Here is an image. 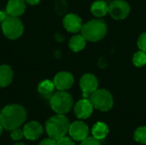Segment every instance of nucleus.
<instances>
[{
    "label": "nucleus",
    "instance_id": "f257e3e1",
    "mask_svg": "<svg viewBox=\"0 0 146 145\" xmlns=\"http://www.w3.org/2000/svg\"><path fill=\"white\" fill-rule=\"evenodd\" d=\"M27 120V111L20 104H9L0 112V122L6 130L19 128Z\"/></svg>",
    "mask_w": 146,
    "mask_h": 145
},
{
    "label": "nucleus",
    "instance_id": "f03ea898",
    "mask_svg": "<svg viewBox=\"0 0 146 145\" xmlns=\"http://www.w3.org/2000/svg\"><path fill=\"white\" fill-rule=\"evenodd\" d=\"M70 122L65 115H56L51 116L45 123V130L49 136L53 139H59L60 138L66 136L68 132Z\"/></svg>",
    "mask_w": 146,
    "mask_h": 145
},
{
    "label": "nucleus",
    "instance_id": "7ed1b4c3",
    "mask_svg": "<svg viewBox=\"0 0 146 145\" xmlns=\"http://www.w3.org/2000/svg\"><path fill=\"white\" fill-rule=\"evenodd\" d=\"M108 27L104 21L100 19L91 20L83 24L80 30L81 34L90 42H98L102 40L107 34Z\"/></svg>",
    "mask_w": 146,
    "mask_h": 145
},
{
    "label": "nucleus",
    "instance_id": "20e7f679",
    "mask_svg": "<svg viewBox=\"0 0 146 145\" xmlns=\"http://www.w3.org/2000/svg\"><path fill=\"white\" fill-rule=\"evenodd\" d=\"M52 110L59 115L68 113L74 106V99L70 93L66 91H58L54 93L50 99Z\"/></svg>",
    "mask_w": 146,
    "mask_h": 145
},
{
    "label": "nucleus",
    "instance_id": "39448f33",
    "mask_svg": "<svg viewBox=\"0 0 146 145\" xmlns=\"http://www.w3.org/2000/svg\"><path fill=\"white\" fill-rule=\"evenodd\" d=\"M89 99L94 109L102 112L110 110L114 105V98L112 94L105 89H98L89 97Z\"/></svg>",
    "mask_w": 146,
    "mask_h": 145
},
{
    "label": "nucleus",
    "instance_id": "423d86ee",
    "mask_svg": "<svg viewBox=\"0 0 146 145\" xmlns=\"http://www.w3.org/2000/svg\"><path fill=\"white\" fill-rule=\"evenodd\" d=\"M2 31L7 38L15 40L23 34L24 26L19 17L8 15L2 22Z\"/></svg>",
    "mask_w": 146,
    "mask_h": 145
},
{
    "label": "nucleus",
    "instance_id": "0eeeda50",
    "mask_svg": "<svg viewBox=\"0 0 146 145\" xmlns=\"http://www.w3.org/2000/svg\"><path fill=\"white\" fill-rule=\"evenodd\" d=\"M131 11L129 3L125 0H114L109 5V14L117 21L126 19Z\"/></svg>",
    "mask_w": 146,
    "mask_h": 145
},
{
    "label": "nucleus",
    "instance_id": "6e6552de",
    "mask_svg": "<svg viewBox=\"0 0 146 145\" xmlns=\"http://www.w3.org/2000/svg\"><path fill=\"white\" fill-rule=\"evenodd\" d=\"M80 87L84 98H88L98 88V79L92 73H85L80 79Z\"/></svg>",
    "mask_w": 146,
    "mask_h": 145
},
{
    "label": "nucleus",
    "instance_id": "1a4fd4ad",
    "mask_svg": "<svg viewBox=\"0 0 146 145\" xmlns=\"http://www.w3.org/2000/svg\"><path fill=\"white\" fill-rule=\"evenodd\" d=\"M89 132L90 130L88 126L81 121H77L71 123L68 129V133L70 137L74 141L79 142H81L86 139L89 136Z\"/></svg>",
    "mask_w": 146,
    "mask_h": 145
},
{
    "label": "nucleus",
    "instance_id": "9d476101",
    "mask_svg": "<svg viewBox=\"0 0 146 145\" xmlns=\"http://www.w3.org/2000/svg\"><path fill=\"white\" fill-rule=\"evenodd\" d=\"M53 82L56 89L58 91H67L73 86L74 83V78L71 73L62 71L56 74Z\"/></svg>",
    "mask_w": 146,
    "mask_h": 145
},
{
    "label": "nucleus",
    "instance_id": "9b49d317",
    "mask_svg": "<svg viewBox=\"0 0 146 145\" xmlns=\"http://www.w3.org/2000/svg\"><path fill=\"white\" fill-rule=\"evenodd\" d=\"M94 107L88 98H83L75 103L74 111L76 117L80 120L88 119L93 113Z\"/></svg>",
    "mask_w": 146,
    "mask_h": 145
},
{
    "label": "nucleus",
    "instance_id": "f8f14e48",
    "mask_svg": "<svg viewBox=\"0 0 146 145\" xmlns=\"http://www.w3.org/2000/svg\"><path fill=\"white\" fill-rule=\"evenodd\" d=\"M62 24L64 28L68 32L72 33H76L80 32L83 26L82 19L78 15L74 13L67 14L63 18Z\"/></svg>",
    "mask_w": 146,
    "mask_h": 145
},
{
    "label": "nucleus",
    "instance_id": "ddd939ff",
    "mask_svg": "<svg viewBox=\"0 0 146 145\" xmlns=\"http://www.w3.org/2000/svg\"><path fill=\"white\" fill-rule=\"evenodd\" d=\"M43 126L38 121H30L23 128L24 138L27 140H37L43 134Z\"/></svg>",
    "mask_w": 146,
    "mask_h": 145
},
{
    "label": "nucleus",
    "instance_id": "4468645a",
    "mask_svg": "<svg viewBox=\"0 0 146 145\" xmlns=\"http://www.w3.org/2000/svg\"><path fill=\"white\" fill-rule=\"evenodd\" d=\"M26 10L25 0H9L6 5V12L8 15L19 17L24 14Z\"/></svg>",
    "mask_w": 146,
    "mask_h": 145
},
{
    "label": "nucleus",
    "instance_id": "2eb2a0df",
    "mask_svg": "<svg viewBox=\"0 0 146 145\" xmlns=\"http://www.w3.org/2000/svg\"><path fill=\"white\" fill-rule=\"evenodd\" d=\"M14 78L13 69L6 64L0 65V88L9 86Z\"/></svg>",
    "mask_w": 146,
    "mask_h": 145
},
{
    "label": "nucleus",
    "instance_id": "dca6fc26",
    "mask_svg": "<svg viewBox=\"0 0 146 145\" xmlns=\"http://www.w3.org/2000/svg\"><path fill=\"white\" fill-rule=\"evenodd\" d=\"M91 12L98 18L104 17L109 13V5L104 0H97L91 5Z\"/></svg>",
    "mask_w": 146,
    "mask_h": 145
},
{
    "label": "nucleus",
    "instance_id": "f3484780",
    "mask_svg": "<svg viewBox=\"0 0 146 145\" xmlns=\"http://www.w3.org/2000/svg\"><path fill=\"white\" fill-rule=\"evenodd\" d=\"M110 132L109 126L106 123L102 121H98L94 124V126L92 128V137L98 139L103 140L104 139Z\"/></svg>",
    "mask_w": 146,
    "mask_h": 145
},
{
    "label": "nucleus",
    "instance_id": "a211bd4d",
    "mask_svg": "<svg viewBox=\"0 0 146 145\" xmlns=\"http://www.w3.org/2000/svg\"><path fill=\"white\" fill-rule=\"evenodd\" d=\"M86 45V39L83 37L82 34L74 35L68 42V47L74 52L81 51L83 49H85Z\"/></svg>",
    "mask_w": 146,
    "mask_h": 145
},
{
    "label": "nucleus",
    "instance_id": "6ab92c4d",
    "mask_svg": "<svg viewBox=\"0 0 146 145\" xmlns=\"http://www.w3.org/2000/svg\"><path fill=\"white\" fill-rule=\"evenodd\" d=\"M56 89L54 82L50 79H44L41 81L38 85V91L43 97H51L54 90Z\"/></svg>",
    "mask_w": 146,
    "mask_h": 145
},
{
    "label": "nucleus",
    "instance_id": "aec40b11",
    "mask_svg": "<svg viewBox=\"0 0 146 145\" xmlns=\"http://www.w3.org/2000/svg\"><path fill=\"white\" fill-rule=\"evenodd\" d=\"M133 63L138 68H142L146 65V52L139 50L133 56Z\"/></svg>",
    "mask_w": 146,
    "mask_h": 145
},
{
    "label": "nucleus",
    "instance_id": "412c9836",
    "mask_svg": "<svg viewBox=\"0 0 146 145\" xmlns=\"http://www.w3.org/2000/svg\"><path fill=\"white\" fill-rule=\"evenodd\" d=\"M133 138L136 142L142 144H146V126H139L138 127L134 133H133Z\"/></svg>",
    "mask_w": 146,
    "mask_h": 145
},
{
    "label": "nucleus",
    "instance_id": "4be33fe9",
    "mask_svg": "<svg viewBox=\"0 0 146 145\" xmlns=\"http://www.w3.org/2000/svg\"><path fill=\"white\" fill-rule=\"evenodd\" d=\"M54 9L56 15H63L66 14L68 9V3L66 0H56L54 5Z\"/></svg>",
    "mask_w": 146,
    "mask_h": 145
},
{
    "label": "nucleus",
    "instance_id": "5701e85b",
    "mask_svg": "<svg viewBox=\"0 0 146 145\" xmlns=\"http://www.w3.org/2000/svg\"><path fill=\"white\" fill-rule=\"evenodd\" d=\"M137 44L140 50L146 52V32L139 35L137 41Z\"/></svg>",
    "mask_w": 146,
    "mask_h": 145
},
{
    "label": "nucleus",
    "instance_id": "b1692460",
    "mask_svg": "<svg viewBox=\"0 0 146 145\" xmlns=\"http://www.w3.org/2000/svg\"><path fill=\"white\" fill-rule=\"evenodd\" d=\"M10 138L15 141H19V140L22 139L24 138L23 130H21L20 128H16V129L12 130L11 134H10Z\"/></svg>",
    "mask_w": 146,
    "mask_h": 145
},
{
    "label": "nucleus",
    "instance_id": "393cba45",
    "mask_svg": "<svg viewBox=\"0 0 146 145\" xmlns=\"http://www.w3.org/2000/svg\"><path fill=\"white\" fill-rule=\"evenodd\" d=\"M80 145H102L100 140L93 138V137H87L86 139L80 142Z\"/></svg>",
    "mask_w": 146,
    "mask_h": 145
},
{
    "label": "nucleus",
    "instance_id": "a878e982",
    "mask_svg": "<svg viewBox=\"0 0 146 145\" xmlns=\"http://www.w3.org/2000/svg\"><path fill=\"white\" fill-rule=\"evenodd\" d=\"M56 143H57V145H75L74 139L72 138L66 137V136H63L60 138L59 139H57Z\"/></svg>",
    "mask_w": 146,
    "mask_h": 145
},
{
    "label": "nucleus",
    "instance_id": "bb28decb",
    "mask_svg": "<svg viewBox=\"0 0 146 145\" xmlns=\"http://www.w3.org/2000/svg\"><path fill=\"white\" fill-rule=\"evenodd\" d=\"M38 145H57V143H56V139L49 138H46V139H44L43 141H41Z\"/></svg>",
    "mask_w": 146,
    "mask_h": 145
},
{
    "label": "nucleus",
    "instance_id": "cd10ccee",
    "mask_svg": "<svg viewBox=\"0 0 146 145\" xmlns=\"http://www.w3.org/2000/svg\"><path fill=\"white\" fill-rule=\"evenodd\" d=\"M8 16V14H7V12H4V11H2V10H0V22L2 23L5 19H6V17Z\"/></svg>",
    "mask_w": 146,
    "mask_h": 145
},
{
    "label": "nucleus",
    "instance_id": "c85d7f7f",
    "mask_svg": "<svg viewBox=\"0 0 146 145\" xmlns=\"http://www.w3.org/2000/svg\"><path fill=\"white\" fill-rule=\"evenodd\" d=\"M41 0H25V2L27 3H28L29 5H36L38 3H40Z\"/></svg>",
    "mask_w": 146,
    "mask_h": 145
},
{
    "label": "nucleus",
    "instance_id": "c756f323",
    "mask_svg": "<svg viewBox=\"0 0 146 145\" xmlns=\"http://www.w3.org/2000/svg\"><path fill=\"white\" fill-rule=\"evenodd\" d=\"M3 126H2V124H1V122H0V136H1L2 133H3Z\"/></svg>",
    "mask_w": 146,
    "mask_h": 145
},
{
    "label": "nucleus",
    "instance_id": "7c9ffc66",
    "mask_svg": "<svg viewBox=\"0 0 146 145\" xmlns=\"http://www.w3.org/2000/svg\"><path fill=\"white\" fill-rule=\"evenodd\" d=\"M15 145H26L24 143H21V142H19V143H16Z\"/></svg>",
    "mask_w": 146,
    "mask_h": 145
}]
</instances>
